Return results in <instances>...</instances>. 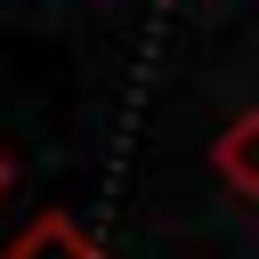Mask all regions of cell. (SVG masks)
Returning <instances> with one entry per match:
<instances>
[{
  "mask_svg": "<svg viewBox=\"0 0 259 259\" xmlns=\"http://www.w3.org/2000/svg\"><path fill=\"white\" fill-rule=\"evenodd\" d=\"M210 170H219V186H227V194L259 202V105H251V113H235V121L210 138Z\"/></svg>",
  "mask_w": 259,
  "mask_h": 259,
  "instance_id": "6da1fadb",
  "label": "cell"
},
{
  "mask_svg": "<svg viewBox=\"0 0 259 259\" xmlns=\"http://www.w3.org/2000/svg\"><path fill=\"white\" fill-rule=\"evenodd\" d=\"M0 259H113V251H105V243H97L81 219H65V210H40V219H32V227H24V235H16Z\"/></svg>",
  "mask_w": 259,
  "mask_h": 259,
  "instance_id": "7a4b0ae2",
  "label": "cell"
},
{
  "mask_svg": "<svg viewBox=\"0 0 259 259\" xmlns=\"http://www.w3.org/2000/svg\"><path fill=\"white\" fill-rule=\"evenodd\" d=\"M8 186H16V154L0 146V202H8Z\"/></svg>",
  "mask_w": 259,
  "mask_h": 259,
  "instance_id": "3957f363",
  "label": "cell"
}]
</instances>
